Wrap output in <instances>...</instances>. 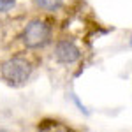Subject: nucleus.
I'll use <instances>...</instances> for the list:
<instances>
[{
    "label": "nucleus",
    "instance_id": "1",
    "mask_svg": "<svg viewBox=\"0 0 132 132\" xmlns=\"http://www.w3.org/2000/svg\"><path fill=\"white\" fill-rule=\"evenodd\" d=\"M32 72H34L32 62L23 58V56H12L9 60H5L2 63V67H0L2 79L9 86H14V88H20L23 85H27Z\"/></svg>",
    "mask_w": 132,
    "mask_h": 132
},
{
    "label": "nucleus",
    "instance_id": "2",
    "mask_svg": "<svg viewBox=\"0 0 132 132\" xmlns=\"http://www.w3.org/2000/svg\"><path fill=\"white\" fill-rule=\"evenodd\" d=\"M51 25L44 20H32L21 32L20 39L25 48L28 50H41L44 46H48L51 41Z\"/></svg>",
    "mask_w": 132,
    "mask_h": 132
},
{
    "label": "nucleus",
    "instance_id": "3",
    "mask_svg": "<svg viewBox=\"0 0 132 132\" xmlns=\"http://www.w3.org/2000/svg\"><path fill=\"white\" fill-rule=\"evenodd\" d=\"M55 58L63 65H72L81 58V50L79 46L71 39H62L55 46Z\"/></svg>",
    "mask_w": 132,
    "mask_h": 132
},
{
    "label": "nucleus",
    "instance_id": "4",
    "mask_svg": "<svg viewBox=\"0 0 132 132\" xmlns=\"http://www.w3.org/2000/svg\"><path fill=\"white\" fill-rule=\"evenodd\" d=\"M35 2L42 11H48V12H55L63 5V0H35Z\"/></svg>",
    "mask_w": 132,
    "mask_h": 132
},
{
    "label": "nucleus",
    "instance_id": "5",
    "mask_svg": "<svg viewBox=\"0 0 132 132\" xmlns=\"http://www.w3.org/2000/svg\"><path fill=\"white\" fill-rule=\"evenodd\" d=\"M39 130L41 132H74L72 129H69V127H65V125H62L58 122H51L48 127L39 123Z\"/></svg>",
    "mask_w": 132,
    "mask_h": 132
},
{
    "label": "nucleus",
    "instance_id": "6",
    "mask_svg": "<svg viewBox=\"0 0 132 132\" xmlns=\"http://www.w3.org/2000/svg\"><path fill=\"white\" fill-rule=\"evenodd\" d=\"M16 0H0V12H7L14 7Z\"/></svg>",
    "mask_w": 132,
    "mask_h": 132
},
{
    "label": "nucleus",
    "instance_id": "7",
    "mask_svg": "<svg viewBox=\"0 0 132 132\" xmlns=\"http://www.w3.org/2000/svg\"><path fill=\"white\" fill-rule=\"evenodd\" d=\"M0 132H9V130H0Z\"/></svg>",
    "mask_w": 132,
    "mask_h": 132
}]
</instances>
